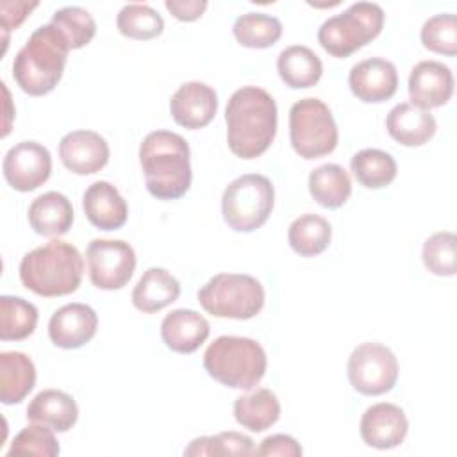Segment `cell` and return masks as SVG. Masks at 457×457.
<instances>
[{
	"label": "cell",
	"mask_w": 457,
	"mask_h": 457,
	"mask_svg": "<svg viewBox=\"0 0 457 457\" xmlns=\"http://www.w3.org/2000/svg\"><path fill=\"white\" fill-rule=\"evenodd\" d=\"M332 239L330 223L320 214H302L298 216L287 230V241L293 252L302 257H314L325 252Z\"/></svg>",
	"instance_id": "obj_29"
},
{
	"label": "cell",
	"mask_w": 457,
	"mask_h": 457,
	"mask_svg": "<svg viewBox=\"0 0 457 457\" xmlns=\"http://www.w3.org/2000/svg\"><path fill=\"white\" fill-rule=\"evenodd\" d=\"M37 5H39L37 2H23V0L0 2V25H2L5 46H7V32L12 29H18Z\"/></svg>",
	"instance_id": "obj_39"
},
{
	"label": "cell",
	"mask_w": 457,
	"mask_h": 457,
	"mask_svg": "<svg viewBox=\"0 0 457 457\" xmlns=\"http://www.w3.org/2000/svg\"><path fill=\"white\" fill-rule=\"evenodd\" d=\"M180 296L179 280L164 268H148L132 289V303L137 311L152 314L171 305Z\"/></svg>",
	"instance_id": "obj_24"
},
{
	"label": "cell",
	"mask_w": 457,
	"mask_h": 457,
	"mask_svg": "<svg viewBox=\"0 0 457 457\" xmlns=\"http://www.w3.org/2000/svg\"><path fill=\"white\" fill-rule=\"evenodd\" d=\"M350 168L359 184L368 189H380L389 186L396 179V161L391 154L378 148L359 150L352 161Z\"/></svg>",
	"instance_id": "obj_30"
},
{
	"label": "cell",
	"mask_w": 457,
	"mask_h": 457,
	"mask_svg": "<svg viewBox=\"0 0 457 457\" xmlns=\"http://www.w3.org/2000/svg\"><path fill=\"white\" fill-rule=\"evenodd\" d=\"M36 384V366L23 352L0 353V400L5 405L20 403Z\"/></svg>",
	"instance_id": "obj_26"
},
{
	"label": "cell",
	"mask_w": 457,
	"mask_h": 457,
	"mask_svg": "<svg viewBox=\"0 0 457 457\" xmlns=\"http://www.w3.org/2000/svg\"><path fill=\"white\" fill-rule=\"evenodd\" d=\"M218 111L216 91L198 80L182 84L170 100V112L184 129L196 130L207 127Z\"/></svg>",
	"instance_id": "obj_17"
},
{
	"label": "cell",
	"mask_w": 457,
	"mask_h": 457,
	"mask_svg": "<svg viewBox=\"0 0 457 457\" xmlns=\"http://www.w3.org/2000/svg\"><path fill=\"white\" fill-rule=\"evenodd\" d=\"M346 373L357 393L378 396L395 387L398 380V361L387 346L368 341L352 350Z\"/></svg>",
	"instance_id": "obj_10"
},
{
	"label": "cell",
	"mask_w": 457,
	"mask_h": 457,
	"mask_svg": "<svg viewBox=\"0 0 457 457\" xmlns=\"http://www.w3.org/2000/svg\"><path fill=\"white\" fill-rule=\"evenodd\" d=\"M84 261L80 252L66 241L52 239L27 252L20 262L21 284L45 298L75 293L82 282Z\"/></svg>",
	"instance_id": "obj_4"
},
{
	"label": "cell",
	"mask_w": 457,
	"mask_h": 457,
	"mask_svg": "<svg viewBox=\"0 0 457 457\" xmlns=\"http://www.w3.org/2000/svg\"><path fill=\"white\" fill-rule=\"evenodd\" d=\"M50 23L62 32L70 45V50L89 45L96 34V23L93 16L79 5H68L55 11Z\"/></svg>",
	"instance_id": "obj_35"
},
{
	"label": "cell",
	"mask_w": 457,
	"mask_h": 457,
	"mask_svg": "<svg viewBox=\"0 0 457 457\" xmlns=\"http://www.w3.org/2000/svg\"><path fill=\"white\" fill-rule=\"evenodd\" d=\"M82 209L89 223L100 230L121 228L129 216L125 198L107 180H96L84 191Z\"/></svg>",
	"instance_id": "obj_19"
},
{
	"label": "cell",
	"mask_w": 457,
	"mask_h": 457,
	"mask_svg": "<svg viewBox=\"0 0 457 457\" xmlns=\"http://www.w3.org/2000/svg\"><path fill=\"white\" fill-rule=\"evenodd\" d=\"M421 43L427 50L441 55L457 54V18L452 12H441L428 18L421 27Z\"/></svg>",
	"instance_id": "obj_37"
},
{
	"label": "cell",
	"mask_w": 457,
	"mask_h": 457,
	"mask_svg": "<svg viewBox=\"0 0 457 457\" xmlns=\"http://www.w3.org/2000/svg\"><path fill=\"white\" fill-rule=\"evenodd\" d=\"M109 145L95 130H71L59 141V157L75 175H93L109 162Z\"/></svg>",
	"instance_id": "obj_14"
},
{
	"label": "cell",
	"mask_w": 457,
	"mask_h": 457,
	"mask_svg": "<svg viewBox=\"0 0 457 457\" xmlns=\"http://www.w3.org/2000/svg\"><path fill=\"white\" fill-rule=\"evenodd\" d=\"M277 71L291 89H307L321 79L323 64L309 46L291 45L278 54Z\"/></svg>",
	"instance_id": "obj_25"
},
{
	"label": "cell",
	"mask_w": 457,
	"mask_h": 457,
	"mask_svg": "<svg viewBox=\"0 0 457 457\" xmlns=\"http://www.w3.org/2000/svg\"><path fill=\"white\" fill-rule=\"evenodd\" d=\"M225 123L230 152L241 159H255L275 139L277 104L262 87H239L227 102Z\"/></svg>",
	"instance_id": "obj_1"
},
{
	"label": "cell",
	"mask_w": 457,
	"mask_h": 457,
	"mask_svg": "<svg viewBox=\"0 0 457 457\" xmlns=\"http://www.w3.org/2000/svg\"><path fill=\"white\" fill-rule=\"evenodd\" d=\"M196 298L216 318L250 320L264 307V287L246 273H218L198 289Z\"/></svg>",
	"instance_id": "obj_7"
},
{
	"label": "cell",
	"mask_w": 457,
	"mask_h": 457,
	"mask_svg": "<svg viewBox=\"0 0 457 457\" xmlns=\"http://www.w3.org/2000/svg\"><path fill=\"white\" fill-rule=\"evenodd\" d=\"M386 129L396 143L403 146H421L434 137L437 125L428 111L411 102H402L389 111Z\"/></svg>",
	"instance_id": "obj_21"
},
{
	"label": "cell",
	"mask_w": 457,
	"mask_h": 457,
	"mask_svg": "<svg viewBox=\"0 0 457 457\" xmlns=\"http://www.w3.org/2000/svg\"><path fill=\"white\" fill-rule=\"evenodd\" d=\"M98 328V316L86 303H66L48 321L50 341L64 350H75L89 343Z\"/></svg>",
	"instance_id": "obj_15"
},
{
	"label": "cell",
	"mask_w": 457,
	"mask_h": 457,
	"mask_svg": "<svg viewBox=\"0 0 457 457\" xmlns=\"http://www.w3.org/2000/svg\"><path fill=\"white\" fill-rule=\"evenodd\" d=\"M384 16L386 14L378 4H352L341 14H336L321 23L318 41L332 57H348L380 34Z\"/></svg>",
	"instance_id": "obj_6"
},
{
	"label": "cell",
	"mask_w": 457,
	"mask_h": 457,
	"mask_svg": "<svg viewBox=\"0 0 457 457\" xmlns=\"http://www.w3.org/2000/svg\"><path fill=\"white\" fill-rule=\"evenodd\" d=\"M27 218L36 234L45 237H59L71 228L73 205L62 193L48 191L32 200Z\"/></svg>",
	"instance_id": "obj_22"
},
{
	"label": "cell",
	"mask_w": 457,
	"mask_h": 457,
	"mask_svg": "<svg viewBox=\"0 0 457 457\" xmlns=\"http://www.w3.org/2000/svg\"><path fill=\"white\" fill-rule=\"evenodd\" d=\"M309 193L321 207L337 209L345 205L352 195L350 175L339 164H321L309 175Z\"/></svg>",
	"instance_id": "obj_28"
},
{
	"label": "cell",
	"mask_w": 457,
	"mask_h": 457,
	"mask_svg": "<svg viewBox=\"0 0 457 457\" xmlns=\"http://www.w3.org/2000/svg\"><path fill=\"white\" fill-rule=\"evenodd\" d=\"M2 171L12 189L29 193L48 180L52 173V155L41 143L21 141L7 150Z\"/></svg>",
	"instance_id": "obj_12"
},
{
	"label": "cell",
	"mask_w": 457,
	"mask_h": 457,
	"mask_svg": "<svg viewBox=\"0 0 457 457\" xmlns=\"http://www.w3.org/2000/svg\"><path fill=\"white\" fill-rule=\"evenodd\" d=\"M86 257L89 280L98 289H121L136 270V252L123 239H93L87 245Z\"/></svg>",
	"instance_id": "obj_11"
},
{
	"label": "cell",
	"mask_w": 457,
	"mask_h": 457,
	"mask_svg": "<svg viewBox=\"0 0 457 457\" xmlns=\"http://www.w3.org/2000/svg\"><path fill=\"white\" fill-rule=\"evenodd\" d=\"M289 139L303 159L323 157L337 146L339 132L334 116L320 98H302L289 109Z\"/></svg>",
	"instance_id": "obj_9"
},
{
	"label": "cell",
	"mask_w": 457,
	"mask_h": 457,
	"mask_svg": "<svg viewBox=\"0 0 457 457\" xmlns=\"http://www.w3.org/2000/svg\"><path fill=\"white\" fill-rule=\"evenodd\" d=\"M191 152L187 141L171 130H154L139 145V164L146 189L159 200H177L191 186Z\"/></svg>",
	"instance_id": "obj_2"
},
{
	"label": "cell",
	"mask_w": 457,
	"mask_h": 457,
	"mask_svg": "<svg viewBox=\"0 0 457 457\" xmlns=\"http://www.w3.org/2000/svg\"><path fill=\"white\" fill-rule=\"evenodd\" d=\"M164 7L180 21H195L207 9L205 0H166Z\"/></svg>",
	"instance_id": "obj_41"
},
{
	"label": "cell",
	"mask_w": 457,
	"mask_h": 457,
	"mask_svg": "<svg viewBox=\"0 0 457 457\" xmlns=\"http://www.w3.org/2000/svg\"><path fill=\"white\" fill-rule=\"evenodd\" d=\"M409 421L402 407L380 402L368 407L361 418L359 432L362 441L377 450L400 446L407 436Z\"/></svg>",
	"instance_id": "obj_13"
},
{
	"label": "cell",
	"mask_w": 457,
	"mask_h": 457,
	"mask_svg": "<svg viewBox=\"0 0 457 457\" xmlns=\"http://www.w3.org/2000/svg\"><path fill=\"white\" fill-rule=\"evenodd\" d=\"M275 204V189L268 177L246 173L234 179L223 191L221 212L236 232H253L262 227Z\"/></svg>",
	"instance_id": "obj_8"
},
{
	"label": "cell",
	"mask_w": 457,
	"mask_h": 457,
	"mask_svg": "<svg viewBox=\"0 0 457 457\" xmlns=\"http://www.w3.org/2000/svg\"><path fill=\"white\" fill-rule=\"evenodd\" d=\"M266 366V352L252 337L220 336L204 353V368L209 377L234 389H253L262 380Z\"/></svg>",
	"instance_id": "obj_5"
},
{
	"label": "cell",
	"mask_w": 457,
	"mask_h": 457,
	"mask_svg": "<svg viewBox=\"0 0 457 457\" xmlns=\"http://www.w3.org/2000/svg\"><path fill=\"white\" fill-rule=\"evenodd\" d=\"M70 45L62 32L52 25L37 27L12 61V79L30 96H43L59 84Z\"/></svg>",
	"instance_id": "obj_3"
},
{
	"label": "cell",
	"mask_w": 457,
	"mask_h": 457,
	"mask_svg": "<svg viewBox=\"0 0 457 457\" xmlns=\"http://www.w3.org/2000/svg\"><path fill=\"white\" fill-rule=\"evenodd\" d=\"M37 309L21 296H0V339L21 341L27 339L37 325Z\"/></svg>",
	"instance_id": "obj_31"
},
{
	"label": "cell",
	"mask_w": 457,
	"mask_h": 457,
	"mask_svg": "<svg viewBox=\"0 0 457 457\" xmlns=\"http://www.w3.org/2000/svg\"><path fill=\"white\" fill-rule=\"evenodd\" d=\"M255 455H282V457H298L302 455V446L293 436L273 434L261 441L253 450Z\"/></svg>",
	"instance_id": "obj_40"
},
{
	"label": "cell",
	"mask_w": 457,
	"mask_h": 457,
	"mask_svg": "<svg viewBox=\"0 0 457 457\" xmlns=\"http://www.w3.org/2000/svg\"><path fill=\"white\" fill-rule=\"evenodd\" d=\"M77 402L61 389L39 391L27 407V420L48 425L55 432H68L77 423Z\"/></svg>",
	"instance_id": "obj_23"
},
{
	"label": "cell",
	"mask_w": 457,
	"mask_h": 457,
	"mask_svg": "<svg viewBox=\"0 0 457 457\" xmlns=\"http://www.w3.org/2000/svg\"><path fill=\"white\" fill-rule=\"evenodd\" d=\"M253 450V439L250 436L230 430L195 437L184 450V455H252Z\"/></svg>",
	"instance_id": "obj_34"
},
{
	"label": "cell",
	"mask_w": 457,
	"mask_h": 457,
	"mask_svg": "<svg viewBox=\"0 0 457 457\" xmlns=\"http://www.w3.org/2000/svg\"><path fill=\"white\" fill-rule=\"evenodd\" d=\"M453 95L452 70L439 61H420L409 75V98L420 109L445 105Z\"/></svg>",
	"instance_id": "obj_18"
},
{
	"label": "cell",
	"mask_w": 457,
	"mask_h": 457,
	"mask_svg": "<svg viewBox=\"0 0 457 457\" xmlns=\"http://www.w3.org/2000/svg\"><path fill=\"white\" fill-rule=\"evenodd\" d=\"M455 234L436 232L423 243V264L425 268L439 277L455 275Z\"/></svg>",
	"instance_id": "obj_38"
},
{
	"label": "cell",
	"mask_w": 457,
	"mask_h": 457,
	"mask_svg": "<svg viewBox=\"0 0 457 457\" xmlns=\"http://www.w3.org/2000/svg\"><path fill=\"white\" fill-rule=\"evenodd\" d=\"M209 321L193 309H175L161 323L164 345L177 353L196 352L209 337Z\"/></svg>",
	"instance_id": "obj_20"
},
{
	"label": "cell",
	"mask_w": 457,
	"mask_h": 457,
	"mask_svg": "<svg viewBox=\"0 0 457 457\" xmlns=\"http://www.w3.org/2000/svg\"><path fill=\"white\" fill-rule=\"evenodd\" d=\"M352 93L366 104L389 100L398 87L396 66L382 57H371L352 66L348 75Z\"/></svg>",
	"instance_id": "obj_16"
},
{
	"label": "cell",
	"mask_w": 457,
	"mask_h": 457,
	"mask_svg": "<svg viewBox=\"0 0 457 457\" xmlns=\"http://www.w3.org/2000/svg\"><path fill=\"white\" fill-rule=\"evenodd\" d=\"M234 37L246 48H270L282 36V23L278 18L264 12L241 14L232 27Z\"/></svg>",
	"instance_id": "obj_32"
},
{
	"label": "cell",
	"mask_w": 457,
	"mask_h": 457,
	"mask_svg": "<svg viewBox=\"0 0 457 457\" xmlns=\"http://www.w3.org/2000/svg\"><path fill=\"white\" fill-rule=\"evenodd\" d=\"M54 428L48 425L32 421L30 425L23 427L12 439L11 448L7 452L9 457L12 455H45L55 457L59 455V441L54 436Z\"/></svg>",
	"instance_id": "obj_36"
},
{
	"label": "cell",
	"mask_w": 457,
	"mask_h": 457,
	"mask_svg": "<svg viewBox=\"0 0 457 457\" xmlns=\"http://www.w3.org/2000/svg\"><path fill=\"white\" fill-rule=\"evenodd\" d=\"M234 418L241 427L252 432H262L278 421L280 402L271 389H255L236 398Z\"/></svg>",
	"instance_id": "obj_27"
},
{
	"label": "cell",
	"mask_w": 457,
	"mask_h": 457,
	"mask_svg": "<svg viewBox=\"0 0 457 457\" xmlns=\"http://www.w3.org/2000/svg\"><path fill=\"white\" fill-rule=\"evenodd\" d=\"M116 27L125 37L148 41L162 34L164 20L154 7L146 4H127L116 16Z\"/></svg>",
	"instance_id": "obj_33"
}]
</instances>
